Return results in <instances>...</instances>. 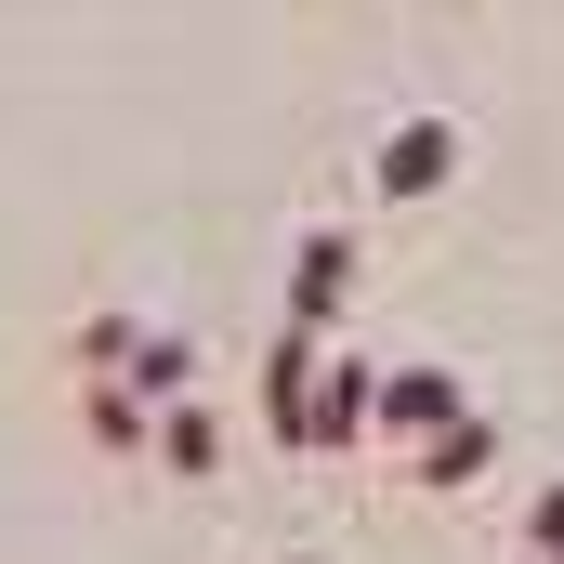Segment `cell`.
Returning a JSON list of instances; mask_svg holds the SVG:
<instances>
[{"label":"cell","mask_w":564,"mask_h":564,"mask_svg":"<svg viewBox=\"0 0 564 564\" xmlns=\"http://www.w3.org/2000/svg\"><path fill=\"white\" fill-rule=\"evenodd\" d=\"M132 355H144V315H79L66 328V368L79 381H132Z\"/></svg>","instance_id":"cell-8"},{"label":"cell","mask_w":564,"mask_h":564,"mask_svg":"<svg viewBox=\"0 0 564 564\" xmlns=\"http://www.w3.org/2000/svg\"><path fill=\"white\" fill-rule=\"evenodd\" d=\"M525 552L564 564V486H539V499H525Z\"/></svg>","instance_id":"cell-11"},{"label":"cell","mask_w":564,"mask_h":564,"mask_svg":"<svg viewBox=\"0 0 564 564\" xmlns=\"http://www.w3.org/2000/svg\"><path fill=\"white\" fill-rule=\"evenodd\" d=\"M408 473H421V486H446V499H459V486H486V473H499V421H446Z\"/></svg>","instance_id":"cell-6"},{"label":"cell","mask_w":564,"mask_h":564,"mask_svg":"<svg viewBox=\"0 0 564 564\" xmlns=\"http://www.w3.org/2000/svg\"><path fill=\"white\" fill-rule=\"evenodd\" d=\"M132 394L171 421V408H197V341L184 328H144V355H132Z\"/></svg>","instance_id":"cell-7"},{"label":"cell","mask_w":564,"mask_h":564,"mask_svg":"<svg viewBox=\"0 0 564 564\" xmlns=\"http://www.w3.org/2000/svg\"><path fill=\"white\" fill-rule=\"evenodd\" d=\"M341 302H355V237L341 224H315L302 250H289V341H341Z\"/></svg>","instance_id":"cell-3"},{"label":"cell","mask_w":564,"mask_h":564,"mask_svg":"<svg viewBox=\"0 0 564 564\" xmlns=\"http://www.w3.org/2000/svg\"><path fill=\"white\" fill-rule=\"evenodd\" d=\"M446 171H459V119H446V106H408L394 132L368 144V197H381V210H408V197H433Z\"/></svg>","instance_id":"cell-2"},{"label":"cell","mask_w":564,"mask_h":564,"mask_svg":"<svg viewBox=\"0 0 564 564\" xmlns=\"http://www.w3.org/2000/svg\"><path fill=\"white\" fill-rule=\"evenodd\" d=\"M446 421H473L446 368H381V433H408V459H421V446H433Z\"/></svg>","instance_id":"cell-4"},{"label":"cell","mask_w":564,"mask_h":564,"mask_svg":"<svg viewBox=\"0 0 564 564\" xmlns=\"http://www.w3.org/2000/svg\"><path fill=\"white\" fill-rule=\"evenodd\" d=\"M315 368H328V355H315V341H289V328H276V341H263V421H302V394H315Z\"/></svg>","instance_id":"cell-10"},{"label":"cell","mask_w":564,"mask_h":564,"mask_svg":"<svg viewBox=\"0 0 564 564\" xmlns=\"http://www.w3.org/2000/svg\"><path fill=\"white\" fill-rule=\"evenodd\" d=\"M512 564H539V552H512Z\"/></svg>","instance_id":"cell-13"},{"label":"cell","mask_w":564,"mask_h":564,"mask_svg":"<svg viewBox=\"0 0 564 564\" xmlns=\"http://www.w3.org/2000/svg\"><path fill=\"white\" fill-rule=\"evenodd\" d=\"M158 473L210 486V473H224V408H171V421H158Z\"/></svg>","instance_id":"cell-9"},{"label":"cell","mask_w":564,"mask_h":564,"mask_svg":"<svg viewBox=\"0 0 564 564\" xmlns=\"http://www.w3.org/2000/svg\"><path fill=\"white\" fill-rule=\"evenodd\" d=\"M368 433H381V368H368V355H328V368H315V394H302V421H289L276 446L328 459V446H368Z\"/></svg>","instance_id":"cell-1"},{"label":"cell","mask_w":564,"mask_h":564,"mask_svg":"<svg viewBox=\"0 0 564 564\" xmlns=\"http://www.w3.org/2000/svg\"><path fill=\"white\" fill-rule=\"evenodd\" d=\"M289 564H315V552H289Z\"/></svg>","instance_id":"cell-12"},{"label":"cell","mask_w":564,"mask_h":564,"mask_svg":"<svg viewBox=\"0 0 564 564\" xmlns=\"http://www.w3.org/2000/svg\"><path fill=\"white\" fill-rule=\"evenodd\" d=\"M79 433H93L106 459H158V408H144L132 381H79Z\"/></svg>","instance_id":"cell-5"}]
</instances>
